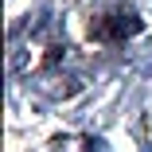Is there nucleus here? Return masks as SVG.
I'll return each instance as SVG.
<instances>
[]
</instances>
